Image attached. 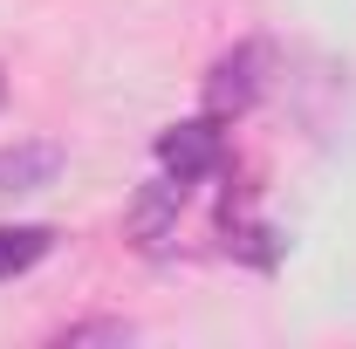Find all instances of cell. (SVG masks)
Instances as JSON below:
<instances>
[{
  "mask_svg": "<svg viewBox=\"0 0 356 349\" xmlns=\"http://www.w3.org/2000/svg\"><path fill=\"white\" fill-rule=\"evenodd\" d=\"M267 76H274V48H267L261 35H247V42H233L226 55H213V69H206V83H199V103H206V117H220V124H240L247 110H261Z\"/></svg>",
  "mask_w": 356,
  "mask_h": 349,
  "instance_id": "6da1fadb",
  "label": "cell"
},
{
  "mask_svg": "<svg viewBox=\"0 0 356 349\" xmlns=\"http://www.w3.org/2000/svg\"><path fill=\"white\" fill-rule=\"evenodd\" d=\"M151 158H158V172H172L185 178V185H206V178H220L226 172V124L220 117H178V124H165L158 131V144H151Z\"/></svg>",
  "mask_w": 356,
  "mask_h": 349,
  "instance_id": "7a4b0ae2",
  "label": "cell"
},
{
  "mask_svg": "<svg viewBox=\"0 0 356 349\" xmlns=\"http://www.w3.org/2000/svg\"><path fill=\"white\" fill-rule=\"evenodd\" d=\"M185 199H192V185H185V178H172V172H158V178H144V185H137L131 213H124V233H131L137 254H165V247L178 240Z\"/></svg>",
  "mask_w": 356,
  "mask_h": 349,
  "instance_id": "3957f363",
  "label": "cell"
},
{
  "mask_svg": "<svg viewBox=\"0 0 356 349\" xmlns=\"http://www.w3.org/2000/svg\"><path fill=\"white\" fill-rule=\"evenodd\" d=\"M220 247L233 254V261L261 267V274H274V267L288 261V240H281V226H267V219H254L247 206H233V192H226V206H220Z\"/></svg>",
  "mask_w": 356,
  "mask_h": 349,
  "instance_id": "277c9868",
  "label": "cell"
},
{
  "mask_svg": "<svg viewBox=\"0 0 356 349\" xmlns=\"http://www.w3.org/2000/svg\"><path fill=\"white\" fill-rule=\"evenodd\" d=\"M62 165H69V151L55 137H21L0 151V192H42V185H55Z\"/></svg>",
  "mask_w": 356,
  "mask_h": 349,
  "instance_id": "5b68a950",
  "label": "cell"
},
{
  "mask_svg": "<svg viewBox=\"0 0 356 349\" xmlns=\"http://www.w3.org/2000/svg\"><path fill=\"white\" fill-rule=\"evenodd\" d=\"M48 254H55V226H48V219H14V226H0V281L35 274Z\"/></svg>",
  "mask_w": 356,
  "mask_h": 349,
  "instance_id": "8992f818",
  "label": "cell"
},
{
  "mask_svg": "<svg viewBox=\"0 0 356 349\" xmlns=\"http://www.w3.org/2000/svg\"><path fill=\"white\" fill-rule=\"evenodd\" d=\"M131 336H137L131 322H69L55 343H131Z\"/></svg>",
  "mask_w": 356,
  "mask_h": 349,
  "instance_id": "52a82bcc",
  "label": "cell"
}]
</instances>
